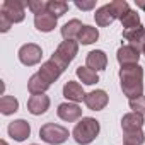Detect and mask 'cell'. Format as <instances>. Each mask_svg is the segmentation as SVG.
<instances>
[{
  "label": "cell",
  "mask_w": 145,
  "mask_h": 145,
  "mask_svg": "<svg viewBox=\"0 0 145 145\" xmlns=\"http://www.w3.org/2000/svg\"><path fill=\"white\" fill-rule=\"evenodd\" d=\"M123 38L128 41L130 46L137 48L138 51L145 48V27H137V29H130V31H123Z\"/></svg>",
  "instance_id": "obj_16"
},
{
  "label": "cell",
  "mask_w": 145,
  "mask_h": 145,
  "mask_svg": "<svg viewBox=\"0 0 145 145\" xmlns=\"http://www.w3.org/2000/svg\"><path fill=\"white\" fill-rule=\"evenodd\" d=\"M75 7H79L80 10H91L96 7V2L91 0V2H75Z\"/></svg>",
  "instance_id": "obj_31"
},
{
  "label": "cell",
  "mask_w": 145,
  "mask_h": 145,
  "mask_svg": "<svg viewBox=\"0 0 145 145\" xmlns=\"http://www.w3.org/2000/svg\"><path fill=\"white\" fill-rule=\"evenodd\" d=\"M123 143L125 145H143L145 143V133L142 130L125 133L123 135Z\"/></svg>",
  "instance_id": "obj_27"
},
{
  "label": "cell",
  "mask_w": 145,
  "mask_h": 145,
  "mask_svg": "<svg viewBox=\"0 0 145 145\" xmlns=\"http://www.w3.org/2000/svg\"><path fill=\"white\" fill-rule=\"evenodd\" d=\"M77 39H79L80 44H92V43H96L99 39V31H97V27L84 24V27H82V31H80Z\"/></svg>",
  "instance_id": "obj_22"
},
{
  "label": "cell",
  "mask_w": 145,
  "mask_h": 145,
  "mask_svg": "<svg viewBox=\"0 0 145 145\" xmlns=\"http://www.w3.org/2000/svg\"><path fill=\"white\" fill-rule=\"evenodd\" d=\"M120 84L128 101L143 96V68L140 65L121 67L120 68Z\"/></svg>",
  "instance_id": "obj_1"
},
{
  "label": "cell",
  "mask_w": 145,
  "mask_h": 145,
  "mask_svg": "<svg viewBox=\"0 0 145 145\" xmlns=\"http://www.w3.org/2000/svg\"><path fill=\"white\" fill-rule=\"evenodd\" d=\"M79 53V43L75 39H68V41H61L56 48V51L51 55V61H55L60 68H67L72 61H74V58L77 56Z\"/></svg>",
  "instance_id": "obj_3"
},
{
  "label": "cell",
  "mask_w": 145,
  "mask_h": 145,
  "mask_svg": "<svg viewBox=\"0 0 145 145\" xmlns=\"http://www.w3.org/2000/svg\"><path fill=\"white\" fill-rule=\"evenodd\" d=\"M50 97L46 94H38V96H31L27 99V111L34 116H41L50 109Z\"/></svg>",
  "instance_id": "obj_10"
},
{
  "label": "cell",
  "mask_w": 145,
  "mask_h": 145,
  "mask_svg": "<svg viewBox=\"0 0 145 145\" xmlns=\"http://www.w3.org/2000/svg\"><path fill=\"white\" fill-rule=\"evenodd\" d=\"M86 67H89L94 72L104 70L108 67V56H106V53L103 50H92V51H89L87 56H86Z\"/></svg>",
  "instance_id": "obj_13"
},
{
  "label": "cell",
  "mask_w": 145,
  "mask_h": 145,
  "mask_svg": "<svg viewBox=\"0 0 145 145\" xmlns=\"http://www.w3.org/2000/svg\"><path fill=\"white\" fill-rule=\"evenodd\" d=\"M143 114L140 113H126L123 118H121V128H123V133H130V131H138L142 130L143 126Z\"/></svg>",
  "instance_id": "obj_15"
},
{
  "label": "cell",
  "mask_w": 145,
  "mask_h": 145,
  "mask_svg": "<svg viewBox=\"0 0 145 145\" xmlns=\"http://www.w3.org/2000/svg\"><path fill=\"white\" fill-rule=\"evenodd\" d=\"M94 19H96V24L101 26V27H106V26H109V24H113V22L116 21L114 14L111 12V9L108 7V4L103 5V7H99V9L96 10Z\"/></svg>",
  "instance_id": "obj_20"
},
{
  "label": "cell",
  "mask_w": 145,
  "mask_h": 145,
  "mask_svg": "<svg viewBox=\"0 0 145 145\" xmlns=\"http://www.w3.org/2000/svg\"><path fill=\"white\" fill-rule=\"evenodd\" d=\"M128 104H130V109H131L133 113L145 114V96H140V97H137V99H130Z\"/></svg>",
  "instance_id": "obj_29"
},
{
  "label": "cell",
  "mask_w": 145,
  "mask_h": 145,
  "mask_svg": "<svg viewBox=\"0 0 145 145\" xmlns=\"http://www.w3.org/2000/svg\"><path fill=\"white\" fill-rule=\"evenodd\" d=\"M17 109H19V101L14 96H7V94L2 96V99H0V113L4 116L14 114Z\"/></svg>",
  "instance_id": "obj_23"
},
{
  "label": "cell",
  "mask_w": 145,
  "mask_h": 145,
  "mask_svg": "<svg viewBox=\"0 0 145 145\" xmlns=\"http://www.w3.org/2000/svg\"><path fill=\"white\" fill-rule=\"evenodd\" d=\"M26 5H27V9L34 16H39L43 12H48V2H44V0H31V2H27Z\"/></svg>",
  "instance_id": "obj_28"
},
{
  "label": "cell",
  "mask_w": 145,
  "mask_h": 145,
  "mask_svg": "<svg viewBox=\"0 0 145 145\" xmlns=\"http://www.w3.org/2000/svg\"><path fill=\"white\" fill-rule=\"evenodd\" d=\"M56 114L60 120L72 123V121L82 120V108L75 103H61L56 109Z\"/></svg>",
  "instance_id": "obj_8"
},
{
  "label": "cell",
  "mask_w": 145,
  "mask_h": 145,
  "mask_svg": "<svg viewBox=\"0 0 145 145\" xmlns=\"http://www.w3.org/2000/svg\"><path fill=\"white\" fill-rule=\"evenodd\" d=\"M10 27H12V22H10V19H9L5 14H2V12H0V31H2V33H7Z\"/></svg>",
  "instance_id": "obj_30"
},
{
  "label": "cell",
  "mask_w": 145,
  "mask_h": 145,
  "mask_svg": "<svg viewBox=\"0 0 145 145\" xmlns=\"http://www.w3.org/2000/svg\"><path fill=\"white\" fill-rule=\"evenodd\" d=\"M108 7L111 9V12L114 14L116 19H121V16H125L130 10V5H128L126 0H113V2L108 4Z\"/></svg>",
  "instance_id": "obj_26"
},
{
  "label": "cell",
  "mask_w": 145,
  "mask_h": 145,
  "mask_svg": "<svg viewBox=\"0 0 145 145\" xmlns=\"http://www.w3.org/2000/svg\"><path fill=\"white\" fill-rule=\"evenodd\" d=\"M31 145H38V143H31Z\"/></svg>",
  "instance_id": "obj_34"
},
{
  "label": "cell",
  "mask_w": 145,
  "mask_h": 145,
  "mask_svg": "<svg viewBox=\"0 0 145 145\" xmlns=\"http://www.w3.org/2000/svg\"><path fill=\"white\" fill-rule=\"evenodd\" d=\"M0 143H2V145H9V143H7L5 140H2V142H0Z\"/></svg>",
  "instance_id": "obj_33"
},
{
  "label": "cell",
  "mask_w": 145,
  "mask_h": 145,
  "mask_svg": "<svg viewBox=\"0 0 145 145\" xmlns=\"http://www.w3.org/2000/svg\"><path fill=\"white\" fill-rule=\"evenodd\" d=\"M17 56H19V61H21L22 65H26V67H34V65H38V63L41 61V58H43V50H41V46L36 44V43H26V44H22V46L19 48Z\"/></svg>",
  "instance_id": "obj_5"
},
{
  "label": "cell",
  "mask_w": 145,
  "mask_h": 145,
  "mask_svg": "<svg viewBox=\"0 0 145 145\" xmlns=\"http://www.w3.org/2000/svg\"><path fill=\"white\" fill-rule=\"evenodd\" d=\"M38 74H39L48 84H53V82H56V80L60 79V75L63 74V68H60L55 61L48 60V61H44V63L41 65V68L38 70Z\"/></svg>",
  "instance_id": "obj_14"
},
{
  "label": "cell",
  "mask_w": 145,
  "mask_h": 145,
  "mask_svg": "<svg viewBox=\"0 0 145 145\" xmlns=\"http://www.w3.org/2000/svg\"><path fill=\"white\" fill-rule=\"evenodd\" d=\"M51 87V84H48L38 72L34 75H31V79L27 80V91L31 92V96H38V94H44L48 89Z\"/></svg>",
  "instance_id": "obj_18"
},
{
  "label": "cell",
  "mask_w": 145,
  "mask_h": 145,
  "mask_svg": "<svg viewBox=\"0 0 145 145\" xmlns=\"http://www.w3.org/2000/svg\"><path fill=\"white\" fill-rule=\"evenodd\" d=\"M116 60L121 67H128V65H138V60H140V51L130 44L126 46H121L118 48L116 51Z\"/></svg>",
  "instance_id": "obj_9"
},
{
  "label": "cell",
  "mask_w": 145,
  "mask_h": 145,
  "mask_svg": "<svg viewBox=\"0 0 145 145\" xmlns=\"http://www.w3.org/2000/svg\"><path fill=\"white\" fill-rule=\"evenodd\" d=\"M39 137L43 142L50 143V145H61L68 140L70 133L65 126L56 125V123H44L39 128Z\"/></svg>",
  "instance_id": "obj_4"
},
{
  "label": "cell",
  "mask_w": 145,
  "mask_h": 145,
  "mask_svg": "<svg viewBox=\"0 0 145 145\" xmlns=\"http://www.w3.org/2000/svg\"><path fill=\"white\" fill-rule=\"evenodd\" d=\"M121 26L125 27V31H130V29H137V27H140L142 24H140V16H138V12L137 10H128L125 16H121Z\"/></svg>",
  "instance_id": "obj_24"
},
{
  "label": "cell",
  "mask_w": 145,
  "mask_h": 145,
  "mask_svg": "<svg viewBox=\"0 0 145 145\" xmlns=\"http://www.w3.org/2000/svg\"><path fill=\"white\" fill-rule=\"evenodd\" d=\"M7 131H9V137H12L16 142H24L31 135V125L26 120H16L9 125Z\"/></svg>",
  "instance_id": "obj_11"
},
{
  "label": "cell",
  "mask_w": 145,
  "mask_h": 145,
  "mask_svg": "<svg viewBox=\"0 0 145 145\" xmlns=\"http://www.w3.org/2000/svg\"><path fill=\"white\" fill-rule=\"evenodd\" d=\"M63 97L68 99V103H82L86 99V92L82 89V86L75 80H68L63 86Z\"/></svg>",
  "instance_id": "obj_12"
},
{
  "label": "cell",
  "mask_w": 145,
  "mask_h": 145,
  "mask_svg": "<svg viewBox=\"0 0 145 145\" xmlns=\"http://www.w3.org/2000/svg\"><path fill=\"white\" fill-rule=\"evenodd\" d=\"M67 10H68V4L67 2H61V0H50L48 2V12L53 14L56 19L65 16Z\"/></svg>",
  "instance_id": "obj_25"
},
{
  "label": "cell",
  "mask_w": 145,
  "mask_h": 145,
  "mask_svg": "<svg viewBox=\"0 0 145 145\" xmlns=\"http://www.w3.org/2000/svg\"><path fill=\"white\" fill-rule=\"evenodd\" d=\"M0 12L5 14L12 24L22 22L26 17V4L21 2V0H5L0 7Z\"/></svg>",
  "instance_id": "obj_6"
},
{
  "label": "cell",
  "mask_w": 145,
  "mask_h": 145,
  "mask_svg": "<svg viewBox=\"0 0 145 145\" xmlns=\"http://www.w3.org/2000/svg\"><path fill=\"white\" fill-rule=\"evenodd\" d=\"M135 4H137V7H140V9H143V10H145V2H140V0H135Z\"/></svg>",
  "instance_id": "obj_32"
},
{
  "label": "cell",
  "mask_w": 145,
  "mask_h": 145,
  "mask_svg": "<svg viewBox=\"0 0 145 145\" xmlns=\"http://www.w3.org/2000/svg\"><path fill=\"white\" fill-rule=\"evenodd\" d=\"M75 74H77V77L80 79V82H82V84H86V86H94V84H97V82H99V75H97V72L91 70L89 67H79V68L75 70Z\"/></svg>",
  "instance_id": "obj_21"
},
{
  "label": "cell",
  "mask_w": 145,
  "mask_h": 145,
  "mask_svg": "<svg viewBox=\"0 0 145 145\" xmlns=\"http://www.w3.org/2000/svg\"><path fill=\"white\" fill-rule=\"evenodd\" d=\"M82 27H84V24H82L79 19H72V21H68V22L63 24V27H61V31H60V33H61V38H63L65 41L75 39V38H79Z\"/></svg>",
  "instance_id": "obj_19"
},
{
  "label": "cell",
  "mask_w": 145,
  "mask_h": 145,
  "mask_svg": "<svg viewBox=\"0 0 145 145\" xmlns=\"http://www.w3.org/2000/svg\"><path fill=\"white\" fill-rule=\"evenodd\" d=\"M86 106L91 109V111H101L108 106L109 103V96L106 91L103 89H96V91H91L89 94H86V99H84Z\"/></svg>",
  "instance_id": "obj_7"
},
{
  "label": "cell",
  "mask_w": 145,
  "mask_h": 145,
  "mask_svg": "<svg viewBox=\"0 0 145 145\" xmlns=\"http://www.w3.org/2000/svg\"><path fill=\"white\" fill-rule=\"evenodd\" d=\"M143 55H145V48H143Z\"/></svg>",
  "instance_id": "obj_35"
},
{
  "label": "cell",
  "mask_w": 145,
  "mask_h": 145,
  "mask_svg": "<svg viewBox=\"0 0 145 145\" xmlns=\"http://www.w3.org/2000/svg\"><path fill=\"white\" fill-rule=\"evenodd\" d=\"M99 131H101L99 121L96 118H89L87 116V118H82L75 125L74 131H72V137H74V140L79 145H89V143H92L96 140V137L99 135Z\"/></svg>",
  "instance_id": "obj_2"
},
{
  "label": "cell",
  "mask_w": 145,
  "mask_h": 145,
  "mask_svg": "<svg viewBox=\"0 0 145 145\" xmlns=\"http://www.w3.org/2000/svg\"><path fill=\"white\" fill-rule=\"evenodd\" d=\"M58 24V19L50 14V12H43L39 16H34V27L41 33H51Z\"/></svg>",
  "instance_id": "obj_17"
}]
</instances>
